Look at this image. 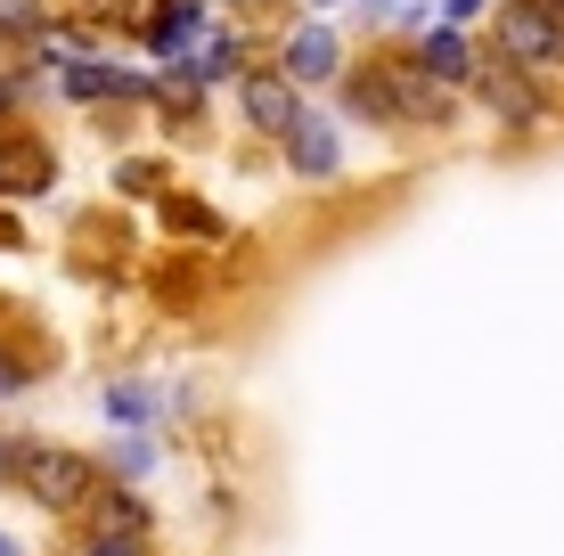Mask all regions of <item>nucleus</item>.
Instances as JSON below:
<instances>
[{
    "instance_id": "obj_11",
    "label": "nucleus",
    "mask_w": 564,
    "mask_h": 556,
    "mask_svg": "<svg viewBox=\"0 0 564 556\" xmlns=\"http://www.w3.org/2000/svg\"><path fill=\"white\" fill-rule=\"evenodd\" d=\"M99 417H107V434H164L172 426V377H155V369L107 377L99 385Z\"/></svg>"
},
{
    "instance_id": "obj_12",
    "label": "nucleus",
    "mask_w": 564,
    "mask_h": 556,
    "mask_svg": "<svg viewBox=\"0 0 564 556\" xmlns=\"http://www.w3.org/2000/svg\"><path fill=\"white\" fill-rule=\"evenodd\" d=\"M213 17H221V9H213V0H164V9H155L148 25H140V42H131V50H140V57H148L155 74H164V66H188V57L205 50Z\"/></svg>"
},
{
    "instance_id": "obj_3",
    "label": "nucleus",
    "mask_w": 564,
    "mask_h": 556,
    "mask_svg": "<svg viewBox=\"0 0 564 556\" xmlns=\"http://www.w3.org/2000/svg\"><path fill=\"white\" fill-rule=\"evenodd\" d=\"M466 107L482 115V123L499 131V140H540V131L556 123V90L540 83V74H523V66H508V57H499L491 42H482V66H475V83H466Z\"/></svg>"
},
{
    "instance_id": "obj_16",
    "label": "nucleus",
    "mask_w": 564,
    "mask_h": 556,
    "mask_svg": "<svg viewBox=\"0 0 564 556\" xmlns=\"http://www.w3.org/2000/svg\"><path fill=\"white\" fill-rule=\"evenodd\" d=\"M410 50H417V66L434 74V83H451V90H466L475 83V66H482V33H466V25H425V33H410Z\"/></svg>"
},
{
    "instance_id": "obj_8",
    "label": "nucleus",
    "mask_w": 564,
    "mask_h": 556,
    "mask_svg": "<svg viewBox=\"0 0 564 556\" xmlns=\"http://www.w3.org/2000/svg\"><path fill=\"white\" fill-rule=\"evenodd\" d=\"M57 181H66V156H57V140L42 123H0V205H42L57 197Z\"/></svg>"
},
{
    "instance_id": "obj_27",
    "label": "nucleus",
    "mask_w": 564,
    "mask_h": 556,
    "mask_svg": "<svg viewBox=\"0 0 564 556\" xmlns=\"http://www.w3.org/2000/svg\"><path fill=\"white\" fill-rule=\"evenodd\" d=\"M0 556H33L25 541H17V532H0Z\"/></svg>"
},
{
    "instance_id": "obj_18",
    "label": "nucleus",
    "mask_w": 564,
    "mask_h": 556,
    "mask_svg": "<svg viewBox=\"0 0 564 556\" xmlns=\"http://www.w3.org/2000/svg\"><path fill=\"white\" fill-rule=\"evenodd\" d=\"M181 450L172 434H107L99 458H107V483H131V491H148L155 475H164V458Z\"/></svg>"
},
{
    "instance_id": "obj_22",
    "label": "nucleus",
    "mask_w": 564,
    "mask_h": 556,
    "mask_svg": "<svg viewBox=\"0 0 564 556\" xmlns=\"http://www.w3.org/2000/svg\"><path fill=\"white\" fill-rule=\"evenodd\" d=\"M25 450H33V426H17V417L0 410V491H17V467H25Z\"/></svg>"
},
{
    "instance_id": "obj_5",
    "label": "nucleus",
    "mask_w": 564,
    "mask_h": 556,
    "mask_svg": "<svg viewBox=\"0 0 564 556\" xmlns=\"http://www.w3.org/2000/svg\"><path fill=\"white\" fill-rule=\"evenodd\" d=\"M482 42H491L508 66L540 74V83H564V17L549 9V0H499L491 17H482Z\"/></svg>"
},
{
    "instance_id": "obj_2",
    "label": "nucleus",
    "mask_w": 564,
    "mask_h": 556,
    "mask_svg": "<svg viewBox=\"0 0 564 556\" xmlns=\"http://www.w3.org/2000/svg\"><path fill=\"white\" fill-rule=\"evenodd\" d=\"M368 57H377V74H384V99H393V131H401V140H451L466 115H475V107H466V90L434 83V74L417 66V50L401 42V33L368 42Z\"/></svg>"
},
{
    "instance_id": "obj_24",
    "label": "nucleus",
    "mask_w": 564,
    "mask_h": 556,
    "mask_svg": "<svg viewBox=\"0 0 564 556\" xmlns=\"http://www.w3.org/2000/svg\"><path fill=\"white\" fill-rule=\"evenodd\" d=\"M213 9H221V17H246V25H262V17H279V25H286V17H295L286 0H213Z\"/></svg>"
},
{
    "instance_id": "obj_29",
    "label": "nucleus",
    "mask_w": 564,
    "mask_h": 556,
    "mask_svg": "<svg viewBox=\"0 0 564 556\" xmlns=\"http://www.w3.org/2000/svg\"><path fill=\"white\" fill-rule=\"evenodd\" d=\"M549 9H556V17H564V0H549Z\"/></svg>"
},
{
    "instance_id": "obj_19",
    "label": "nucleus",
    "mask_w": 564,
    "mask_h": 556,
    "mask_svg": "<svg viewBox=\"0 0 564 556\" xmlns=\"http://www.w3.org/2000/svg\"><path fill=\"white\" fill-rule=\"evenodd\" d=\"M164 9V0H83V17L107 33V42H140V25Z\"/></svg>"
},
{
    "instance_id": "obj_10",
    "label": "nucleus",
    "mask_w": 564,
    "mask_h": 556,
    "mask_svg": "<svg viewBox=\"0 0 564 556\" xmlns=\"http://www.w3.org/2000/svg\"><path fill=\"white\" fill-rule=\"evenodd\" d=\"M221 254H181V246H164V254L148 262V303L164 319H197L213 295H221V271H213Z\"/></svg>"
},
{
    "instance_id": "obj_14",
    "label": "nucleus",
    "mask_w": 564,
    "mask_h": 556,
    "mask_svg": "<svg viewBox=\"0 0 564 556\" xmlns=\"http://www.w3.org/2000/svg\"><path fill=\"white\" fill-rule=\"evenodd\" d=\"M57 377V336L33 328V319H17L9 336H0V410H17L25 393H42Z\"/></svg>"
},
{
    "instance_id": "obj_28",
    "label": "nucleus",
    "mask_w": 564,
    "mask_h": 556,
    "mask_svg": "<svg viewBox=\"0 0 564 556\" xmlns=\"http://www.w3.org/2000/svg\"><path fill=\"white\" fill-rule=\"evenodd\" d=\"M57 9H83V0H57Z\"/></svg>"
},
{
    "instance_id": "obj_13",
    "label": "nucleus",
    "mask_w": 564,
    "mask_h": 556,
    "mask_svg": "<svg viewBox=\"0 0 564 556\" xmlns=\"http://www.w3.org/2000/svg\"><path fill=\"white\" fill-rule=\"evenodd\" d=\"M327 107L344 115V131H368V140H401V131H393V99H384V74H377V57H368V42L352 50V66H344V83L327 90Z\"/></svg>"
},
{
    "instance_id": "obj_20",
    "label": "nucleus",
    "mask_w": 564,
    "mask_h": 556,
    "mask_svg": "<svg viewBox=\"0 0 564 556\" xmlns=\"http://www.w3.org/2000/svg\"><path fill=\"white\" fill-rule=\"evenodd\" d=\"M57 17H66L57 0H0V42H42Z\"/></svg>"
},
{
    "instance_id": "obj_15",
    "label": "nucleus",
    "mask_w": 564,
    "mask_h": 556,
    "mask_svg": "<svg viewBox=\"0 0 564 556\" xmlns=\"http://www.w3.org/2000/svg\"><path fill=\"white\" fill-rule=\"evenodd\" d=\"M74 532H90V541H164V508H155L148 491H131V483H107L99 500L83 508Z\"/></svg>"
},
{
    "instance_id": "obj_4",
    "label": "nucleus",
    "mask_w": 564,
    "mask_h": 556,
    "mask_svg": "<svg viewBox=\"0 0 564 556\" xmlns=\"http://www.w3.org/2000/svg\"><path fill=\"white\" fill-rule=\"evenodd\" d=\"M352 50H360V42L336 25V17H311V9H303V17H286V25H279L270 66H279L303 99H327V90L344 83V66H352Z\"/></svg>"
},
{
    "instance_id": "obj_26",
    "label": "nucleus",
    "mask_w": 564,
    "mask_h": 556,
    "mask_svg": "<svg viewBox=\"0 0 564 556\" xmlns=\"http://www.w3.org/2000/svg\"><path fill=\"white\" fill-rule=\"evenodd\" d=\"M17 319H25V303H17V295H9V286H0V336H9V328H17Z\"/></svg>"
},
{
    "instance_id": "obj_23",
    "label": "nucleus",
    "mask_w": 564,
    "mask_h": 556,
    "mask_svg": "<svg viewBox=\"0 0 564 556\" xmlns=\"http://www.w3.org/2000/svg\"><path fill=\"white\" fill-rule=\"evenodd\" d=\"M499 0H434V17L442 25H466V33H482V17H491Z\"/></svg>"
},
{
    "instance_id": "obj_21",
    "label": "nucleus",
    "mask_w": 564,
    "mask_h": 556,
    "mask_svg": "<svg viewBox=\"0 0 564 556\" xmlns=\"http://www.w3.org/2000/svg\"><path fill=\"white\" fill-rule=\"evenodd\" d=\"M50 556H164L155 541H90V532H57Z\"/></svg>"
},
{
    "instance_id": "obj_7",
    "label": "nucleus",
    "mask_w": 564,
    "mask_h": 556,
    "mask_svg": "<svg viewBox=\"0 0 564 556\" xmlns=\"http://www.w3.org/2000/svg\"><path fill=\"white\" fill-rule=\"evenodd\" d=\"M303 107H311V99L286 83L279 66H270V57H262L254 74H238V90H229V123H238V140L270 148V156H279V140L303 123Z\"/></svg>"
},
{
    "instance_id": "obj_6",
    "label": "nucleus",
    "mask_w": 564,
    "mask_h": 556,
    "mask_svg": "<svg viewBox=\"0 0 564 556\" xmlns=\"http://www.w3.org/2000/svg\"><path fill=\"white\" fill-rule=\"evenodd\" d=\"M279 172L295 188H344V172H352V131H344V115L327 99H311L303 123L279 140Z\"/></svg>"
},
{
    "instance_id": "obj_17",
    "label": "nucleus",
    "mask_w": 564,
    "mask_h": 556,
    "mask_svg": "<svg viewBox=\"0 0 564 556\" xmlns=\"http://www.w3.org/2000/svg\"><path fill=\"white\" fill-rule=\"evenodd\" d=\"M172 188H181V156H148V148H131V156H115L107 164V197L115 205H164Z\"/></svg>"
},
{
    "instance_id": "obj_1",
    "label": "nucleus",
    "mask_w": 564,
    "mask_h": 556,
    "mask_svg": "<svg viewBox=\"0 0 564 556\" xmlns=\"http://www.w3.org/2000/svg\"><path fill=\"white\" fill-rule=\"evenodd\" d=\"M107 491V458L90 450V443H57V434H33V450H25V467H17V491L9 500H25L42 524L57 532H74L83 524V508Z\"/></svg>"
},
{
    "instance_id": "obj_30",
    "label": "nucleus",
    "mask_w": 564,
    "mask_h": 556,
    "mask_svg": "<svg viewBox=\"0 0 564 556\" xmlns=\"http://www.w3.org/2000/svg\"><path fill=\"white\" fill-rule=\"evenodd\" d=\"M393 9H401V0H393Z\"/></svg>"
},
{
    "instance_id": "obj_9",
    "label": "nucleus",
    "mask_w": 564,
    "mask_h": 556,
    "mask_svg": "<svg viewBox=\"0 0 564 556\" xmlns=\"http://www.w3.org/2000/svg\"><path fill=\"white\" fill-rule=\"evenodd\" d=\"M148 221H155V238L181 246V254H229V238H238V229H229V214L205 197V188H188V181L172 188L164 205H148Z\"/></svg>"
},
{
    "instance_id": "obj_25",
    "label": "nucleus",
    "mask_w": 564,
    "mask_h": 556,
    "mask_svg": "<svg viewBox=\"0 0 564 556\" xmlns=\"http://www.w3.org/2000/svg\"><path fill=\"white\" fill-rule=\"evenodd\" d=\"M25 214H17V205H0V254H25Z\"/></svg>"
}]
</instances>
